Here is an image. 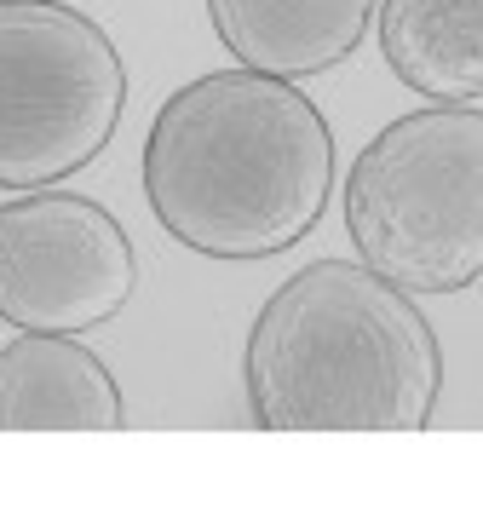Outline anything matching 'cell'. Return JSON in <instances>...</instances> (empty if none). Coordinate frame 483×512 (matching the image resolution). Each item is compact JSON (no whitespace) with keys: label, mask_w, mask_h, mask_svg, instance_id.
<instances>
[{"label":"cell","mask_w":483,"mask_h":512,"mask_svg":"<svg viewBox=\"0 0 483 512\" xmlns=\"http://www.w3.org/2000/svg\"><path fill=\"white\" fill-rule=\"evenodd\" d=\"M334 190V127L294 81L213 70L167 98L144 139V202L190 254L271 259Z\"/></svg>","instance_id":"cell-1"},{"label":"cell","mask_w":483,"mask_h":512,"mask_svg":"<svg viewBox=\"0 0 483 512\" xmlns=\"http://www.w3.org/2000/svg\"><path fill=\"white\" fill-rule=\"evenodd\" d=\"M242 380L259 432H426L443 351L397 282L317 259L259 305Z\"/></svg>","instance_id":"cell-2"},{"label":"cell","mask_w":483,"mask_h":512,"mask_svg":"<svg viewBox=\"0 0 483 512\" xmlns=\"http://www.w3.org/2000/svg\"><path fill=\"white\" fill-rule=\"evenodd\" d=\"M345 231L403 294L483 282V110H409L363 144L345 179Z\"/></svg>","instance_id":"cell-3"},{"label":"cell","mask_w":483,"mask_h":512,"mask_svg":"<svg viewBox=\"0 0 483 512\" xmlns=\"http://www.w3.org/2000/svg\"><path fill=\"white\" fill-rule=\"evenodd\" d=\"M127 70L98 18L0 0V190L58 185L115 139Z\"/></svg>","instance_id":"cell-4"},{"label":"cell","mask_w":483,"mask_h":512,"mask_svg":"<svg viewBox=\"0 0 483 512\" xmlns=\"http://www.w3.org/2000/svg\"><path fill=\"white\" fill-rule=\"evenodd\" d=\"M138 254L121 219L58 185L0 202V317L12 328L87 334L127 311Z\"/></svg>","instance_id":"cell-5"},{"label":"cell","mask_w":483,"mask_h":512,"mask_svg":"<svg viewBox=\"0 0 483 512\" xmlns=\"http://www.w3.org/2000/svg\"><path fill=\"white\" fill-rule=\"evenodd\" d=\"M121 386L69 334L18 328L0 351V432H121Z\"/></svg>","instance_id":"cell-6"},{"label":"cell","mask_w":483,"mask_h":512,"mask_svg":"<svg viewBox=\"0 0 483 512\" xmlns=\"http://www.w3.org/2000/svg\"><path fill=\"white\" fill-rule=\"evenodd\" d=\"M207 18L242 70L305 81L363 47L374 0H207Z\"/></svg>","instance_id":"cell-7"},{"label":"cell","mask_w":483,"mask_h":512,"mask_svg":"<svg viewBox=\"0 0 483 512\" xmlns=\"http://www.w3.org/2000/svg\"><path fill=\"white\" fill-rule=\"evenodd\" d=\"M380 52L432 104L483 98V0H380Z\"/></svg>","instance_id":"cell-8"}]
</instances>
